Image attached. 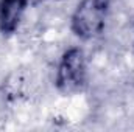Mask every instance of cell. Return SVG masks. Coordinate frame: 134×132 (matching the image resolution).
Masks as SVG:
<instances>
[{
  "instance_id": "1",
  "label": "cell",
  "mask_w": 134,
  "mask_h": 132,
  "mask_svg": "<svg viewBox=\"0 0 134 132\" xmlns=\"http://www.w3.org/2000/svg\"><path fill=\"white\" fill-rule=\"evenodd\" d=\"M112 0H80L70 17V30L81 40L103 34L111 14Z\"/></svg>"
},
{
  "instance_id": "2",
  "label": "cell",
  "mask_w": 134,
  "mask_h": 132,
  "mask_svg": "<svg viewBox=\"0 0 134 132\" xmlns=\"http://www.w3.org/2000/svg\"><path fill=\"white\" fill-rule=\"evenodd\" d=\"M89 70L87 59L80 47H70L61 55L56 71L55 87L63 95H76L87 87Z\"/></svg>"
},
{
  "instance_id": "3",
  "label": "cell",
  "mask_w": 134,
  "mask_h": 132,
  "mask_svg": "<svg viewBox=\"0 0 134 132\" xmlns=\"http://www.w3.org/2000/svg\"><path fill=\"white\" fill-rule=\"evenodd\" d=\"M30 0H0V33L14 34L24 20Z\"/></svg>"
},
{
  "instance_id": "4",
  "label": "cell",
  "mask_w": 134,
  "mask_h": 132,
  "mask_svg": "<svg viewBox=\"0 0 134 132\" xmlns=\"http://www.w3.org/2000/svg\"><path fill=\"white\" fill-rule=\"evenodd\" d=\"M133 47H134V40H133Z\"/></svg>"
}]
</instances>
